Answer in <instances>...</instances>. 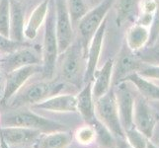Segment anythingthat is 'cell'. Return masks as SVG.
I'll list each match as a JSON object with an SVG mask.
<instances>
[{
  "label": "cell",
  "mask_w": 159,
  "mask_h": 148,
  "mask_svg": "<svg viewBox=\"0 0 159 148\" xmlns=\"http://www.w3.org/2000/svg\"><path fill=\"white\" fill-rule=\"evenodd\" d=\"M58 54V45L56 34V9H54V1L50 0L45 21L42 56V72L48 80H52L54 75Z\"/></svg>",
  "instance_id": "6da1fadb"
},
{
  "label": "cell",
  "mask_w": 159,
  "mask_h": 148,
  "mask_svg": "<svg viewBox=\"0 0 159 148\" xmlns=\"http://www.w3.org/2000/svg\"><path fill=\"white\" fill-rule=\"evenodd\" d=\"M63 83L51 80L34 82L28 86H23L8 102L9 107L18 109L25 106H34L54 95L59 94L63 89Z\"/></svg>",
  "instance_id": "7a4b0ae2"
},
{
  "label": "cell",
  "mask_w": 159,
  "mask_h": 148,
  "mask_svg": "<svg viewBox=\"0 0 159 148\" xmlns=\"http://www.w3.org/2000/svg\"><path fill=\"white\" fill-rule=\"evenodd\" d=\"M1 127H21L36 129L42 133L67 130V127L56 120L42 117L31 111H16L5 114L0 119Z\"/></svg>",
  "instance_id": "3957f363"
},
{
  "label": "cell",
  "mask_w": 159,
  "mask_h": 148,
  "mask_svg": "<svg viewBox=\"0 0 159 148\" xmlns=\"http://www.w3.org/2000/svg\"><path fill=\"white\" fill-rule=\"evenodd\" d=\"M114 1L115 0H102L94 8L89 10L78 22V41L84 49L85 56L92 38L100 28L103 21L107 18L110 10L113 8Z\"/></svg>",
  "instance_id": "277c9868"
},
{
  "label": "cell",
  "mask_w": 159,
  "mask_h": 148,
  "mask_svg": "<svg viewBox=\"0 0 159 148\" xmlns=\"http://www.w3.org/2000/svg\"><path fill=\"white\" fill-rule=\"evenodd\" d=\"M61 64L62 78L76 87L84 83L86 62H84L85 52L79 41L72 43L64 52Z\"/></svg>",
  "instance_id": "5b68a950"
},
{
  "label": "cell",
  "mask_w": 159,
  "mask_h": 148,
  "mask_svg": "<svg viewBox=\"0 0 159 148\" xmlns=\"http://www.w3.org/2000/svg\"><path fill=\"white\" fill-rule=\"evenodd\" d=\"M95 117L114 134L115 137H125V131L120 122L116 97L113 88L95 101Z\"/></svg>",
  "instance_id": "8992f818"
},
{
  "label": "cell",
  "mask_w": 159,
  "mask_h": 148,
  "mask_svg": "<svg viewBox=\"0 0 159 148\" xmlns=\"http://www.w3.org/2000/svg\"><path fill=\"white\" fill-rule=\"evenodd\" d=\"M112 88L116 97L120 122L124 131H125L134 127L133 117L136 90L133 83L125 80L114 85Z\"/></svg>",
  "instance_id": "52a82bcc"
},
{
  "label": "cell",
  "mask_w": 159,
  "mask_h": 148,
  "mask_svg": "<svg viewBox=\"0 0 159 148\" xmlns=\"http://www.w3.org/2000/svg\"><path fill=\"white\" fill-rule=\"evenodd\" d=\"M157 119L158 114L156 110L149 104V100L143 98L136 91L133 117L134 128L143 133L147 138H150L153 135Z\"/></svg>",
  "instance_id": "ba28073f"
},
{
  "label": "cell",
  "mask_w": 159,
  "mask_h": 148,
  "mask_svg": "<svg viewBox=\"0 0 159 148\" xmlns=\"http://www.w3.org/2000/svg\"><path fill=\"white\" fill-rule=\"evenodd\" d=\"M56 9V34L58 53H63L73 43V24L67 10L66 0H53Z\"/></svg>",
  "instance_id": "9c48e42d"
},
{
  "label": "cell",
  "mask_w": 159,
  "mask_h": 148,
  "mask_svg": "<svg viewBox=\"0 0 159 148\" xmlns=\"http://www.w3.org/2000/svg\"><path fill=\"white\" fill-rule=\"evenodd\" d=\"M43 68L40 64L27 65V66L18 68L6 74L5 79L3 95L1 99L2 105H7L8 102L12 99L22 87L25 86L29 79L35 74L42 72Z\"/></svg>",
  "instance_id": "30bf717a"
},
{
  "label": "cell",
  "mask_w": 159,
  "mask_h": 148,
  "mask_svg": "<svg viewBox=\"0 0 159 148\" xmlns=\"http://www.w3.org/2000/svg\"><path fill=\"white\" fill-rule=\"evenodd\" d=\"M108 16L107 18L103 21L102 25L98 31L95 33L94 37L87 48L86 52V69H85V75H84V83L87 82H92L94 74L97 70L98 63H99L100 56L102 53L104 39H105L106 30H107V23H108Z\"/></svg>",
  "instance_id": "8fae6325"
},
{
  "label": "cell",
  "mask_w": 159,
  "mask_h": 148,
  "mask_svg": "<svg viewBox=\"0 0 159 148\" xmlns=\"http://www.w3.org/2000/svg\"><path fill=\"white\" fill-rule=\"evenodd\" d=\"M42 134L41 131L21 127H1L0 139L6 147L33 145Z\"/></svg>",
  "instance_id": "7c38bea8"
},
{
  "label": "cell",
  "mask_w": 159,
  "mask_h": 148,
  "mask_svg": "<svg viewBox=\"0 0 159 148\" xmlns=\"http://www.w3.org/2000/svg\"><path fill=\"white\" fill-rule=\"evenodd\" d=\"M141 61L136 56L135 52H133L127 47L125 43L118 54L117 60H115L113 70V86L123 81L129 74L136 72L140 66Z\"/></svg>",
  "instance_id": "4fadbf2b"
},
{
  "label": "cell",
  "mask_w": 159,
  "mask_h": 148,
  "mask_svg": "<svg viewBox=\"0 0 159 148\" xmlns=\"http://www.w3.org/2000/svg\"><path fill=\"white\" fill-rule=\"evenodd\" d=\"M40 62L41 58L36 52L29 48V47H25L6 54L0 61V68L2 69L3 72L7 74L18 68L27 66V65L40 64Z\"/></svg>",
  "instance_id": "5bb4252c"
},
{
  "label": "cell",
  "mask_w": 159,
  "mask_h": 148,
  "mask_svg": "<svg viewBox=\"0 0 159 148\" xmlns=\"http://www.w3.org/2000/svg\"><path fill=\"white\" fill-rule=\"evenodd\" d=\"M114 58H109L100 69H97L92 80V94L94 101L104 96L112 89Z\"/></svg>",
  "instance_id": "9a60e30c"
},
{
  "label": "cell",
  "mask_w": 159,
  "mask_h": 148,
  "mask_svg": "<svg viewBox=\"0 0 159 148\" xmlns=\"http://www.w3.org/2000/svg\"><path fill=\"white\" fill-rule=\"evenodd\" d=\"M32 108L53 113H76V95L57 94L36 104Z\"/></svg>",
  "instance_id": "2e32d148"
},
{
  "label": "cell",
  "mask_w": 159,
  "mask_h": 148,
  "mask_svg": "<svg viewBox=\"0 0 159 148\" xmlns=\"http://www.w3.org/2000/svg\"><path fill=\"white\" fill-rule=\"evenodd\" d=\"M140 0H115L113 7L116 12V24L122 28L135 23L139 14ZM128 27V28H129Z\"/></svg>",
  "instance_id": "e0dca14e"
},
{
  "label": "cell",
  "mask_w": 159,
  "mask_h": 148,
  "mask_svg": "<svg viewBox=\"0 0 159 148\" xmlns=\"http://www.w3.org/2000/svg\"><path fill=\"white\" fill-rule=\"evenodd\" d=\"M73 139L74 135L68 129L46 132L40 135L33 148H68Z\"/></svg>",
  "instance_id": "ac0fdd59"
},
{
  "label": "cell",
  "mask_w": 159,
  "mask_h": 148,
  "mask_svg": "<svg viewBox=\"0 0 159 148\" xmlns=\"http://www.w3.org/2000/svg\"><path fill=\"white\" fill-rule=\"evenodd\" d=\"M77 113L87 123H91L95 119V101L92 94V82H87L85 86L76 95Z\"/></svg>",
  "instance_id": "d6986e66"
},
{
  "label": "cell",
  "mask_w": 159,
  "mask_h": 148,
  "mask_svg": "<svg viewBox=\"0 0 159 148\" xmlns=\"http://www.w3.org/2000/svg\"><path fill=\"white\" fill-rule=\"evenodd\" d=\"M48 4H50V0H43L31 13L24 29L25 39L28 40L36 39L40 28L46 21L48 10Z\"/></svg>",
  "instance_id": "ffe728a7"
},
{
  "label": "cell",
  "mask_w": 159,
  "mask_h": 148,
  "mask_svg": "<svg viewBox=\"0 0 159 148\" xmlns=\"http://www.w3.org/2000/svg\"><path fill=\"white\" fill-rule=\"evenodd\" d=\"M24 13L20 2L17 0H10V27L9 38L16 42H24Z\"/></svg>",
  "instance_id": "44dd1931"
},
{
  "label": "cell",
  "mask_w": 159,
  "mask_h": 148,
  "mask_svg": "<svg viewBox=\"0 0 159 148\" xmlns=\"http://www.w3.org/2000/svg\"><path fill=\"white\" fill-rule=\"evenodd\" d=\"M129 81L133 83L135 90L139 95L149 101L159 102V85L153 81L140 76L139 73L134 72L129 74L123 81ZM122 82V81H120Z\"/></svg>",
  "instance_id": "7402d4cb"
},
{
  "label": "cell",
  "mask_w": 159,
  "mask_h": 148,
  "mask_svg": "<svg viewBox=\"0 0 159 148\" xmlns=\"http://www.w3.org/2000/svg\"><path fill=\"white\" fill-rule=\"evenodd\" d=\"M149 32L147 27L134 23L129 26L125 33V43L133 52H138L144 48L148 42Z\"/></svg>",
  "instance_id": "603a6c76"
},
{
  "label": "cell",
  "mask_w": 159,
  "mask_h": 148,
  "mask_svg": "<svg viewBox=\"0 0 159 148\" xmlns=\"http://www.w3.org/2000/svg\"><path fill=\"white\" fill-rule=\"evenodd\" d=\"M89 124L94 128L96 134L95 141L101 148H116V137L101 122L95 118Z\"/></svg>",
  "instance_id": "cb8c5ba5"
},
{
  "label": "cell",
  "mask_w": 159,
  "mask_h": 148,
  "mask_svg": "<svg viewBox=\"0 0 159 148\" xmlns=\"http://www.w3.org/2000/svg\"><path fill=\"white\" fill-rule=\"evenodd\" d=\"M67 10L72 24H76L88 12L89 8L85 0H66Z\"/></svg>",
  "instance_id": "d4e9b609"
},
{
  "label": "cell",
  "mask_w": 159,
  "mask_h": 148,
  "mask_svg": "<svg viewBox=\"0 0 159 148\" xmlns=\"http://www.w3.org/2000/svg\"><path fill=\"white\" fill-rule=\"evenodd\" d=\"M140 61L148 64L159 65V39L150 47H145L141 51L135 52Z\"/></svg>",
  "instance_id": "484cf974"
},
{
  "label": "cell",
  "mask_w": 159,
  "mask_h": 148,
  "mask_svg": "<svg viewBox=\"0 0 159 148\" xmlns=\"http://www.w3.org/2000/svg\"><path fill=\"white\" fill-rule=\"evenodd\" d=\"M73 135L78 143L82 145H89L93 142H95L96 139L95 130L89 123H87L86 125H82L81 128H79L75 131Z\"/></svg>",
  "instance_id": "4316f807"
},
{
  "label": "cell",
  "mask_w": 159,
  "mask_h": 148,
  "mask_svg": "<svg viewBox=\"0 0 159 148\" xmlns=\"http://www.w3.org/2000/svg\"><path fill=\"white\" fill-rule=\"evenodd\" d=\"M10 0H0V34L9 38Z\"/></svg>",
  "instance_id": "83f0119b"
},
{
  "label": "cell",
  "mask_w": 159,
  "mask_h": 148,
  "mask_svg": "<svg viewBox=\"0 0 159 148\" xmlns=\"http://www.w3.org/2000/svg\"><path fill=\"white\" fill-rule=\"evenodd\" d=\"M125 138L134 148H145L147 137L134 127L125 131Z\"/></svg>",
  "instance_id": "f1b7e54d"
},
{
  "label": "cell",
  "mask_w": 159,
  "mask_h": 148,
  "mask_svg": "<svg viewBox=\"0 0 159 148\" xmlns=\"http://www.w3.org/2000/svg\"><path fill=\"white\" fill-rule=\"evenodd\" d=\"M25 47H29V45L24 42L21 43V42L13 41L10 38L0 34V53L6 56V54H9L11 52L17 51V49H20Z\"/></svg>",
  "instance_id": "f546056e"
},
{
  "label": "cell",
  "mask_w": 159,
  "mask_h": 148,
  "mask_svg": "<svg viewBox=\"0 0 159 148\" xmlns=\"http://www.w3.org/2000/svg\"><path fill=\"white\" fill-rule=\"evenodd\" d=\"M148 32H149V37L146 47H150L152 45H154L159 39V0L155 9V12L153 14L151 23L148 27Z\"/></svg>",
  "instance_id": "4dcf8cb0"
},
{
  "label": "cell",
  "mask_w": 159,
  "mask_h": 148,
  "mask_svg": "<svg viewBox=\"0 0 159 148\" xmlns=\"http://www.w3.org/2000/svg\"><path fill=\"white\" fill-rule=\"evenodd\" d=\"M136 73L151 81H159V65L148 64L141 61L140 66L136 71Z\"/></svg>",
  "instance_id": "1f68e13d"
},
{
  "label": "cell",
  "mask_w": 159,
  "mask_h": 148,
  "mask_svg": "<svg viewBox=\"0 0 159 148\" xmlns=\"http://www.w3.org/2000/svg\"><path fill=\"white\" fill-rule=\"evenodd\" d=\"M116 148H134L131 146L128 140L124 138H120V137H117L116 138Z\"/></svg>",
  "instance_id": "d6a6232c"
},
{
  "label": "cell",
  "mask_w": 159,
  "mask_h": 148,
  "mask_svg": "<svg viewBox=\"0 0 159 148\" xmlns=\"http://www.w3.org/2000/svg\"><path fill=\"white\" fill-rule=\"evenodd\" d=\"M145 148H158V147H157L154 143H153V142H151V141H149V140H147Z\"/></svg>",
  "instance_id": "836d02e7"
},
{
  "label": "cell",
  "mask_w": 159,
  "mask_h": 148,
  "mask_svg": "<svg viewBox=\"0 0 159 148\" xmlns=\"http://www.w3.org/2000/svg\"><path fill=\"white\" fill-rule=\"evenodd\" d=\"M17 1H18V2H22V1H23V0H17Z\"/></svg>",
  "instance_id": "e575fe53"
}]
</instances>
